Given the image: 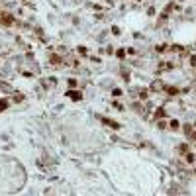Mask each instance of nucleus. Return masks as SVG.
<instances>
[{
	"instance_id": "obj_2",
	"label": "nucleus",
	"mask_w": 196,
	"mask_h": 196,
	"mask_svg": "<svg viewBox=\"0 0 196 196\" xmlns=\"http://www.w3.org/2000/svg\"><path fill=\"white\" fill-rule=\"evenodd\" d=\"M69 96L73 98V100H79V98H81V94H79V92H75V90H71V92H69Z\"/></svg>"
},
{
	"instance_id": "obj_3",
	"label": "nucleus",
	"mask_w": 196,
	"mask_h": 196,
	"mask_svg": "<svg viewBox=\"0 0 196 196\" xmlns=\"http://www.w3.org/2000/svg\"><path fill=\"white\" fill-rule=\"evenodd\" d=\"M0 22H2V24H12V18H4V16H2Z\"/></svg>"
},
{
	"instance_id": "obj_4",
	"label": "nucleus",
	"mask_w": 196,
	"mask_h": 196,
	"mask_svg": "<svg viewBox=\"0 0 196 196\" xmlns=\"http://www.w3.org/2000/svg\"><path fill=\"white\" fill-rule=\"evenodd\" d=\"M6 100H0V112H2V110H6Z\"/></svg>"
},
{
	"instance_id": "obj_1",
	"label": "nucleus",
	"mask_w": 196,
	"mask_h": 196,
	"mask_svg": "<svg viewBox=\"0 0 196 196\" xmlns=\"http://www.w3.org/2000/svg\"><path fill=\"white\" fill-rule=\"evenodd\" d=\"M100 120L104 122V124H108V126H110V128H114V129H116V128H120V126H118V124H116V122H110V120H106V118H100Z\"/></svg>"
}]
</instances>
